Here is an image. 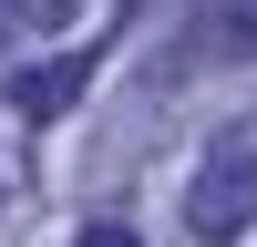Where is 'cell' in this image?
Segmentation results:
<instances>
[{
    "mask_svg": "<svg viewBox=\"0 0 257 247\" xmlns=\"http://www.w3.org/2000/svg\"><path fill=\"white\" fill-rule=\"evenodd\" d=\"M82 82H93V41L62 52V62H21V72H11V113H21V124H52Z\"/></svg>",
    "mask_w": 257,
    "mask_h": 247,
    "instance_id": "cell-2",
    "label": "cell"
},
{
    "mask_svg": "<svg viewBox=\"0 0 257 247\" xmlns=\"http://www.w3.org/2000/svg\"><path fill=\"white\" fill-rule=\"evenodd\" d=\"M82 247H134V237H123V226H82Z\"/></svg>",
    "mask_w": 257,
    "mask_h": 247,
    "instance_id": "cell-5",
    "label": "cell"
},
{
    "mask_svg": "<svg viewBox=\"0 0 257 247\" xmlns=\"http://www.w3.org/2000/svg\"><path fill=\"white\" fill-rule=\"evenodd\" d=\"M206 41H216L226 62H247V52H257V0H226V11L206 21Z\"/></svg>",
    "mask_w": 257,
    "mask_h": 247,
    "instance_id": "cell-3",
    "label": "cell"
},
{
    "mask_svg": "<svg viewBox=\"0 0 257 247\" xmlns=\"http://www.w3.org/2000/svg\"><path fill=\"white\" fill-rule=\"evenodd\" d=\"M185 226H196L206 247H237L257 226V124H226V134L206 144L196 185H185Z\"/></svg>",
    "mask_w": 257,
    "mask_h": 247,
    "instance_id": "cell-1",
    "label": "cell"
},
{
    "mask_svg": "<svg viewBox=\"0 0 257 247\" xmlns=\"http://www.w3.org/2000/svg\"><path fill=\"white\" fill-rule=\"evenodd\" d=\"M0 11H11V21H21V31H62V21H72V11H82V0H0Z\"/></svg>",
    "mask_w": 257,
    "mask_h": 247,
    "instance_id": "cell-4",
    "label": "cell"
}]
</instances>
